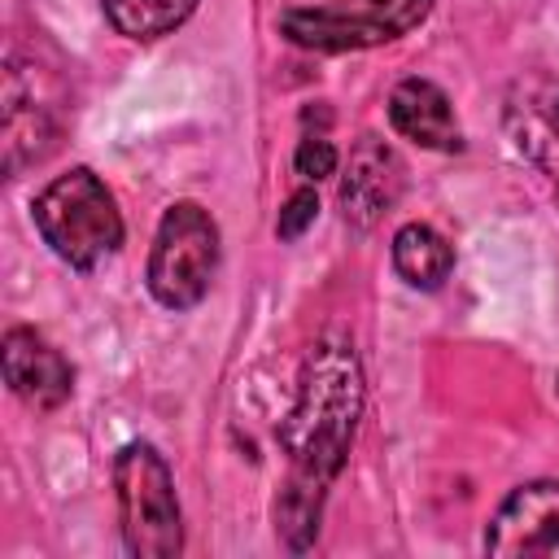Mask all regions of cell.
Returning a JSON list of instances; mask_svg holds the SVG:
<instances>
[{"instance_id": "obj_1", "label": "cell", "mask_w": 559, "mask_h": 559, "mask_svg": "<svg viewBox=\"0 0 559 559\" xmlns=\"http://www.w3.org/2000/svg\"><path fill=\"white\" fill-rule=\"evenodd\" d=\"M362 406H367V380L354 341L341 332L319 336L301 362L297 402L275 432L288 459V476L275 498V533L293 555L310 550L319 537L323 498L349 459Z\"/></svg>"}, {"instance_id": "obj_2", "label": "cell", "mask_w": 559, "mask_h": 559, "mask_svg": "<svg viewBox=\"0 0 559 559\" xmlns=\"http://www.w3.org/2000/svg\"><path fill=\"white\" fill-rule=\"evenodd\" d=\"M31 218H35V231L44 236V245L74 271L100 266L122 245L118 201L105 188V179L92 175L87 166H74L66 175L48 179L31 201Z\"/></svg>"}, {"instance_id": "obj_3", "label": "cell", "mask_w": 559, "mask_h": 559, "mask_svg": "<svg viewBox=\"0 0 559 559\" xmlns=\"http://www.w3.org/2000/svg\"><path fill=\"white\" fill-rule=\"evenodd\" d=\"M114 489L127 555L175 559L183 550V515L166 459L148 441H127L114 454Z\"/></svg>"}, {"instance_id": "obj_4", "label": "cell", "mask_w": 559, "mask_h": 559, "mask_svg": "<svg viewBox=\"0 0 559 559\" xmlns=\"http://www.w3.org/2000/svg\"><path fill=\"white\" fill-rule=\"evenodd\" d=\"M218 271V223L197 201H175L153 236L144 284L157 306L192 310L210 293Z\"/></svg>"}, {"instance_id": "obj_5", "label": "cell", "mask_w": 559, "mask_h": 559, "mask_svg": "<svg viewBox=\"0 0 559 559\" xmlns=\"http://www.w3.org/2000/svg\"><path fill=\"white\" fill-rule=\"evenodd\" d=\"M432 13V0H323L288 9L280 35L310 52H354L402 39Z\"/></svg>"}, {"instance_id": "obj_6", "label": "cell", "mask_w": 559, "mask_h": 559, "mask_svg": "<svg viewBox=\"0 0 559 559\" xmlns=\"http://www.w3.org/2000/svg\"><path fill=\"white\" fill-rule=\"evenodd\" d=\"M485 550L498 559H559V480H528L511 489L485 528Z\"/></svg>"}, {"instance_id": "obj_7", "label": "cell", "mask_w": 559, "mask_h": 559, "mask_svg": "<svg viewBox=\"0 0 559 559\" xmlns=\"http://www.w3.org/2000/svg\"><path fill=\"white\" fill-rule=\"evenodd\" d=\"M406 188V162L397 157L393 144H384L380 135H358V144L349 148L345 175H341V214L349 227L367 231L376 227L402 197Z\"/></svg>"}, {"instance_id": "obj_8", "label": "cell", "mask_w": 559, "mask_h": 559, "mask_svg": "<svg viewBox=\"0 0 559 559\" xmlns=\"http://www.w3.org/2000/svg\"><path fill=\"white\" fill-rule=\"evenodd\" d=\"M502 127H507L511 148L528 166H537L559 197V83L546 74L520 79L507 92Z\"/></svg>"}, {"instance_id": "obj_9", "label": "cell", "mask_w": 559, "mask_h": 559, "mask_svg": "<svg viewBox=\"0 0 559 559\" xmlns=\"http://www.w3.org/2000/svg\"><path fill=\"white\" fill-rule=\"evenodd\" d=\"M0 362H4V384L31 411H57L74 393L70 358L35 328H9L0 341Z\"/></svg>"}, {"instance_id": "obj_10", "label": "cell", "mask_w": 559, "mask_h": 559, "mask_svg": "<svg viewBox=\"0 0 559 559\" xmlns=\"http://www.w3.org/2000/svg\"><path fill=\"white\" fill-rule=\"evenodd\" d=\"M389 122H393L397 135H406L419 148H441V153H459L463 148V131H459L454 105L428 79H402L389 92Z\"/></svg>"}, {"instance_id": "obj_11", "label": "cell", "mask_w": 559, "mask_h": 559, "mask_svg": "<svg viewBox=\"0 0 559 559\" xmlns=\"http://www.w3.org/2000/svg\"><path fill=\"white\" fill-rule=\"evenodd\" d=\"M52 118L44 105H35V96L22 92L17 70L9 66L4 74V131H0V148H4V175H22V166H35L48 148H52Z\"/></svg>"}, {"instance_id": "obj_12", "label": "cell", "mask_w": 559, "mask_h": 559, "mask_svg": "<svg viewBox=\"0 0 559 559\" xmlns=\"http://www.w3.org/2000/svg\"><path fill=\"white\" fill-rule=\"evenodd\" d=\"M393 271H397L411 288L432 293V288H441V284L450 280V271H454V249H450V240H445L437 227H428V223H406V227H397V236H393Z\"/></svg>"}, {"instance_id": "obj_13", "label": "cell", "mask_w": 559, "mask_h": 559, "mask_svg": "<svg viewBox=\"0 0 559 559\" xmlns=\"http://www.w3.org/2000/svg\"><path fill=\"white\" fill-rule=\"evenodd\" d=\"M105 22L127 39H162L188 22L197 0H100Z\"/></svg>"}, {"instance_id": "obj_14", "label": "cell", "mask_w": 559, "mask_h": 559, "mask_svg": "<svg viewBox=\"0 0 559 559\" xmlns=\"http://www.w3.org/2000/svg\"><path fill=\"white\" fill-rule=\"evenodd\" d=\"M293 166H297L301 179H314L319 183V179L336 175V144L328 135H306L297 144V153H293Z\"/></svg>"}, {"instance_id": "obj_15", "label": "cell", "mask_w": 559, "mask_h": 559, "mask_svg": "<svg viewBox=\"0 0 559 559\" xmlns=\"http://www.w3.org/2000/svg\"><path fill=\"white\" fill-rule=\"evenodd\" d=\"M314 214H319V197H314V188H297V192L284 201L280 218H275V236H280V240H297V236L314 223Z\"/></svg>"}]
</instances>
